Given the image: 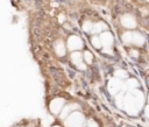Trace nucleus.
I'll return each instance as SVG.
<instances>
[{"mask_svg": "<svg viewBox=\"0 0 149 127\" xmlns=\"http://www.w3.org/2000/svg\"><path fill=\"white\" fill-rule=\"evenodd\" d=\"M87 127H98V125H97V122H94L93 120H90Z\"/></svg>", "mask_w": 149, "mask_h": 127, "instance_id": "obj_21", "label": "nucleus"}, {"mask_svg": "<svg viewBox=\"0 0 149 127\" xmlns=\"http://www.w3.org/2000/svg\"><path fill=\"white\" fill-rule=\"evenodd\" d=\"M148 100H149V98H148Z\"/></svg>", "mask_w": 149, "mask_h": 127, "instance_id": "obj_25", "label": "nucleus"}, {"mask_svg": "<svg viewBox=\"0 0 149 127\" xmlns=\"http://www.w3.org/2000/svg\"><path fill=\"white\" fill-rule=\"evenodd\" d=\"M83 47V41L78 36H70L68 40V48L72 51H77Z\"/></svg>", "mask_w": 149, "mask_h": 127, "instance_id": "obj_3", "label": "nucleus"}, {"mask_svg": "<svg viewBox=\"0 0 149 127\" xmlns=\"http://www.w3.org/2000/svg\"><path fill=\"white\" fill-rule=\"evenodd\" d=\"M122 85L123 83L119 79V78H112L108 83V91L112 93V94H116L121 89H122Z\"/></svg>", "mask_w": 149, "mask_h": 127, "instance_id": "obj_4", "label": "nucleus"}, {"mask_svg": "<svg viewBox=\"0 0 149 127\" xmlns=\"http://www.w3.org/2000/svg\"><path fill=\"white\" fill-rule=\"evenodd\" d=\"M132 43L136 45H142L144 43V37L140 33H132Z\"/></svg>", "mask_w": 149, "mask_h": 127, "instance_id": "obj_10", "label": "nucleus"}, {"mask_svg": "<svg viewBox=\"0 0 149 127\" xmlns=\"http://www.w3.org/2000/svg\"><path fill=\"white\" fill-rule=\"evenodd\" d=\"M74 108H78V105H76V104H70V105H66L65 107H63V108H62V111H63L62 118H65L70 112L74 111Z\"/></svg>", "mask_w": 149, "mask_h": 127, "instance_id": "obj_12", "label": "nucleus"}, {"mask_svg": "<svg viewBox=\"0 0 149 127\" xmlns=\"http://www.w3.org/2000/svg\"><path fill=\"white\" fill-rule=\"evenodd\" d=\"M130 54H132V56H133V57H137V51L132 50V51H130Z\"/></svg>", "mask_w": 149, "mask_h": 127, "instance_id": "obj_22", "label": "nucleus"}, {"mask_svg": "<svg viewBox=\"0 0 149 127\" xmlns=\"http://www.w3.org/2000/svg\"><path fill=\"white\" fill-rule=\"evenodd\" d=\"M123 94L122 93H120V94H118L116 96V105L119 106V107H123Z\"/></svg>", "mask_w": 149, "mask_h": 127, "instance_id": "obj_20", "label": "nucleus"}, {"mask_svg": "<svg viewBox=\"0 0 149 127\" xmlns=\"http://www.w3.org/2000/svg\"><path fill=\"white\" fill-rule=\"evenodd\" d=\"M83 57H84V59H85V62H86L87 64H91L92 61H93V55H92L90 51H85L84 55H83Z\"/></svg>", "mask_w": 149, "mask_h": 127, "instance_id": "obj_16", "label": "nucleus"}, {"mask_svg": "<svg viewBox=\"0 0 149 127\" xmlns=\"http://www.w3.org/2000/svg\"><path fill=\"white\" fill-rule=\"evenodd\" d=\"M64 99H62V98H56V99H54L52 101H51V104H50V110H51V112L52 113H59L61 111H62V108H63V106H64Z\"/></svg>", "mask_w": 149, "mask_h": 127, "instance_id": "obj_5", "label": "nucleus"}, {"mask_svg": "<svg viewBox=\"0 0 149 127\" xmlns=\"http://www.w3.org/2000/svg\"><path fill=\"white\" fill-rule=\"evenodd\" d=\"M56 127H58V126H56Z\"/></svg>", "mask_w": 149, "mask_h": 127, "instance_id": "obj_24", "label": "nucleus"}, {"mask_svg": "<svg viewBox=\"0 0 149 127\" xmlns=\"http://www.w3.org/2000/svg\"><path fill=\"white\" fill-rule=\"evenodd\" d=\"M121 24L123 27H126V28H130L132 29V28L136 27V21L130 14H126V15H123L121 17Z\"/></svg>", "mask_w": 149, "mask_h": 127, "instance_id": "obj_6", "label": "nucleus"}, {"mask_svg": "<svg viewBox=\"0 0 149 127\" xmlns=\"http://www.w3.org/2000/svg\"><path fill=\"white\" fill-rule=\"evenodd\" d=\"M71 59H72L73 64H76V66H78V65L83 62L84 57H83V54H80L79 51H73V52L71 54Z\"/></svg>", "mask_w": 149, "mask_h": 127, "instance_id": "obj_11", "label": "nucleus"}, {"mask_svg": "<svg viewBox=\"0 0 149 127\" xmlns=\"http://www.w3.org/2000/svg\"><path fill=\"white\" fill-rule=\"evenodd\" d=\"M125 85H126V87L130 91V90L136 89V87L139 86V83H137V80H136V79L130 78V79H128V80H127V83H125Z\"/></svg>", "mask_w": 149, "mask_h": 127, "instance_id": "obj_13", "label": "nucleus"}, {"mask_svg": "<svg viewBox=\"0 0 149 127\" xmlns=\"http://www.w3.org/2000/svg\"><path fill=\"white\" fill-rule=\"evenodd\" d=\"M122 41L123 43H132V33L127 31L122 35Z\"/></svg>", "mask_w": 149, "mask_h": 127, "instance_id": "obj_19", "label": "nucleus"}, {"mask_svg": "<svg viewBox=\"0 0 149 127\" xmlns=\"http://www.w3.org/2000/svg\"><path fill=\"white\" fill-rule=\"evenodd\" d=\"M146 114H147V115L149 117V106H148V107L146 108Z\"/></svg>", "mask_w": 149, "mask_h": 127, "instance_id": "obj_23", "label": "nucleus"}, {"mask_svg": "<svg viewBox=\"0 0 149 127\" xmlns=\"http://www.w3.org/2000/svg\"><path fill=\"white\" fill-rule=\"evenodd\" d=\"M65 124H66L68 127H83V125H84V117L79 112H73L66 119Z\"/></svg>", "mask_w": 149, "mask_h": 127, "instance_id": "obj_2", "label": "nucleus"}, {"mask_svg": "<svg viewBox=\"0 0 149 127\" xmlns=\"http://www.w3.org/2000/svg\"><path fill=\"white\" fill-rule=\"evenodd\" d=\"M55 51L58 56H64L65 55V44L63 41H57L55 43Z\"/></svg>", "mask_w": 149, "mask_h": 127, "instance_id": "obj_9", "label": "nucleus"}, {"mask_svg": "<svg viewBox=\"0 0 149 127\" xmlns=\"http://www.w3.org/2000/svg\"><path fill=\"white\" fill-rule=\"evenodd\" d=\"M91 43H92V45H93L94 48H97V49L101 47V42H100V38H99L98 36H92Z\"/></svg>", "mask_w": 149, "mask_h": 127, "instance_id": "obj_15", "label": "nucleus"}, {"mask_svg": "<svg viewBox=\"0 0 149 127\" xmlns=\"http://www.w3.org/2000/svg\"><path fill=\"white\" fill-rule=\"evenodd\" d=\"M99 38H100L101 45H104V47H106V48L111 47L112 43H113V35H112L109 31H104V33H101V35L99 36Z\"/></svg>", "mask_w": 149, "mask_h": 127, "instance_id": "obj_7", "label": "nucleus"}, {"mask_svg": "<svg viewBox=\"0 0 149 127\" xmlns=\"http://www.w3.org/2000/svg\"><path fill=\"white\" fill-rule=\"evenodd\" d=\"M106 24L104 22H98L95 24H93V28H92V31L93 33H100L102 29H106Z\"/></svg>", "mask_w": 149, "mask_h": 127, "instance_id": "obj_14", "label": "nucleus"}, {"mask_svg": "<svg viewBox=\"0 0 149 127\" xmlns=\"http://www.w3.org/2000/svg\"><path fill=\"white\" fill-rule=\"evenodd\" d=\"M92 28H93V23L91 22V21H86V22H84V24H83V29H84V31H92Z\"/></svg>", "mask_w": 149, "mask_h": 127, "instance_id": "obj_18", "label": "nucleus"}, {"mask_svg": "<svg viewBox=\"0 0 149 127\" xmlns=\"http://www.w3.org/2000/svg\"><path fill=\"white\" fill-rule=\"evenodd\" d=\"M123 108L127 111L128 114L130 115H136L139 112V107L135 103V99L132 93H128L123 97Z\"/></svg>", "mask_w": 149, "mask_h": 127, "instance_id": "obj_1", "label": "nucleus"}, {"mask_svg": "<svg viewBox=\"0 0 149 127\" xmlns=\"http://www.w3.org/2000/svg\"><path fill=\"white\" fill-rule=\"evenodd\" d=\"M130 93L133 94V97H134V99H135V103H136V105H137V107H139V110H140V108L143 106V101H144L143 93H142L140 90H136V89L130 90Z\"/></svg>", "mask_w": 149, "mask_h": 127, "instance_id": "obj_8", "label": "nucleus"}, {"mask_svg": "<svg viewBox=\"0 0 149 127\" xmlns=\"http://www.w3.org/2000/svg\"><path fill=\"white\" fill-rule=\"evenodd\" d=\"M114 75H115V77L119 78V79H121V78H126V77H127V72H126L125 70H121V69L115 70Z\"/></svg>", "mask_w": 149, "mask_h": 127, "instance_id": "obj_17", "label": "nucleus"}]
</instances>
